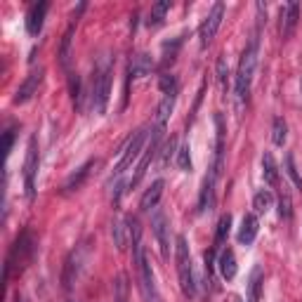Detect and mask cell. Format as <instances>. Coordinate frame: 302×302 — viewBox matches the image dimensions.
Wrapping results in <instances>:
<instances>
[{"label": "cell", "instance_id": "34", "mask_svg": "<svg viewBox=\"0 0 302 302\" xmlns=\"http://www.w3.org/2000/svg\"><path fill=\"white\" fill-rule=\"evenodd\" d=\"M227 76H229V69H227V59L220 57L217 59V83L222 87V92H227Z\"/></svg>", "mask_w": 302, "mask_h": 302}, {"label": "cell", "instance_id": "8", "mask_svg": "<svg viewBox=\"0 0 302 302\" xmlns=\"http://www.w3.org/2000/svg\"><path fill=\"white\" fill-rule=\"evenodd\" d=\"M31 250H33L31 234L22 232L19 236H17L15 246H12V250H10V255H8V262H5V281H8L10 274H12V267H19V264L31 260Z\"/></svg>", "mask_w": 302, "mask_h": 302}, {"label": "cell", "instance_id": "33", "mask_svg": "<svg viewBox=\"0 0 302 302\" xmlns=\"http://www.w3.org/2000/svg\"><path fill=\"white\" fill-rule=\"evenodd\" d=\"M158 87H161L163 97H168V94H177V78L170 76V73H165V76H161V80H158Z\"/></svg>", "mask_w": 302, "mask_h": 302}, {"label": "cell", "instance_id": "28", "mask_svg": "<svg viewBox=\"0 0 302 302\" xmlns=\"http://www.w3.org/2000/svg\"><path fill=\"white\" fill-rule=\"evenodd\" d=\"M271 206H274V194L267 191V189L257 191L255 198H253V208H255V213H267Z\"/></svg>", "mask_w": 302, "mask_h": 302}, {"label": "cell", "instance_id": "21", "mask_svg": "<svg viewBox=\"0 0 302 302\" xmlns=\"http://www.w3.org/2000/svg\"><path fill=\"white\" fill-rule=\"evenodd\" d=\"M262 286H264L262 267H253L250 279H248V290H246V300L248 302H260V297H262Z\"/></svg>", "mask_w": 302, "mask_h": 302}, {"label": "cell", "instance_id": "38", "mask_svg": "<svg viewBox=\"0 0 302 302\" xmlns=\"http://www.w3.org/2000/svg\"><path fill=\"white\" fill-rule=\"evenodd\" d=\"M203 260H206V276L210 279V274H213V267H215V250L210 248L203 253Z\"/></svg>", "mask_w": 302, "mask_h": 302}, {"label": "cell", "instance_id": "36", "mask_svg": "<svg viewBox=\"0 0 302 302\" xmlns=\"http://www.w3.org/2000/svg\"><path fill=\"white\" fill-rule=\"evenodd\" d=\"M191 149H189V144H184V147L177 151V165L179 170H191V154H189Z\"/></svg>", "mask_w": 302, "mask_h": 302}, {"label": "cell", "instance_id": "32", "mask_svg": "<svg viewBox=\"0 0 302 302\" xmlns=\"http://www.w3.org/2000/svg\"><path fill=\"white\" fill-rule=\"evenodd\" d=\"M279 215H281V220H290V217H293V201H290V194H288L286 186H283L281 198H279Z\"/></svg>", "mask_w": 302, "mask_h": 302}, {"label": "cell", "instance_id": "15", "mask_svg": "<svg viewBox=\"0 0 302 302\" xmlns=\"http://www.w3.org/2000/svg\"><path fill=\"white\" fill-rule=\"evenodd\" d=\"M47 8H50V3H36L31 10H29V15H26V31L31 33V36H38L40 29H43V22H45V15H47Z\"/></svg>", "mask_w": 302, "mask_h": 302}, {"label": "cell", "instance_id": "7", "mask_svg": "<svg viewBox=\"0 0 302 302\" xmlns=\"http://www.w3.org/2000/svg\"><path fill=\"white\" fill-rule=\"evenodd\" d=\"M38 140L31 137L29 147H26V158H24V191L26 198L33 201L36 196V175H38Z\"/></svg>", "mask_w": 302, "mask_h": 302}, {"label": "cell", "instance_id": "31", "mask_svg": "<svg viewBox=\"0 0 302 302\" xmlns=\"http://www.w3.org/2000/svg\"><path fill=\"white\" fill-rule=\"evenodd\" d=\"M229 227H232V215L227 213V215L220 217V222H217V232H215V246L220 243H225L227 236H229Z\"/></svg>", "mask_w": 302, "mask_h": 302}, {"label": "cell", "instance_id": "39", "mask_svg": "<svg viewBox=\"0 0 302 302\" xmlns=\"http://www.w3.org/2000/svg\"><path fill=\"white\" fill-rule=\"evenodd\" d=\"M12 144H15V130H5V156H10Z\"/></svg>", "mask_w": 302, "mask_h": 302}, {"label": "cell", "instance_id": "24", "mask_svg": "<svg viewBox=\"0 0 302 302\" xmlns=\"http://www.w3.org/2000/svg\"><path fill=\"white\" fill-rule=\"evenodd\" d=\"M175 99H177V94H168V97H163L161 104L156 107V125H158V128H165V123L170 121L172 109H175Z\"/></svg>", "mask_w": 302, "mask_h": 302}, {"label": "cell", "instance_id": "30", "mask_svg": "<svg viewBox=\"0 0 302 302\" xmlns=\"http://www.w3.org/2000/svg\"><path fill=\"white\" fill-rule=\"evenodd\" d=\"M170 12V0H161V3H156L151 5V15H149V26L151 24H161L165 19V15Z\"/></svg>", "mask_w": 302, "mask_h": 302}, {"label": "cell", "instance_id": "16", "mask_svg": "<svg viewBox=\"0 0 302 302\" xmlns=\"http://www.w3.org/2000/svg\"><path fill=\"white\" fill-rule=\"evenodd\" d=\"M97 165V161L94 158H90V161L85 163V165H80L73 175H71L66 182H64V194H73V191H78L80 186L85 184V179L90 177V172H92V168Z\"/></svg>", "mask_w": 302, "mask_h": 302}, {"label": "cell", "instance_id": "19", "mask_svg": "<svg viewBox=\"0 0 302 302\" xmlns=\"http://www.w3.org/2000/svg\"><path fill=\"white\" fill-rule=\"evenodd\" d=\"M257 232H260V220H257L255 213H248V215H243L241 220V229H239V241L243 246H250L253 241H255Z\"/></svg>", "mask_w": 302, "mask_h": 302}, {"label": "cell", "instance_id": "17", "mask_svg": "<svg viewBox=\"0 0 302 302\" xmlns=\"http://www.w3.org/2000/svg\"><path fill=\"white\" fill-rule=\"evenodd\" d=\"M215 184H217V177L208 170V175L203 179L201 196H198V210L201 213H208V210L215 208Z\"/></svg>", "mask_w": 302, "mask_h": 302}, {"label": "cell", "instance_id": "9", "mask_svg": "<svg viewBox=\"0 0 302 302\" xmlns=\"http://www.w3.org/2000/svg\"><path fill=\"white\" fill-rule=\"evenodd\" d=\"M151 229H154V236L158 241L161 257L170 260V222L161 208H154V213H151Z\"/></svg>", "mask_w": 302, "mask_h": 302}, {"label": "cell", "instance_id": "14", "mask_svg": "<svg viewBox=\"0 0 302 302\" xmlns=\"http://www.w3.org/2000/svg\"><path fill=\"white\" fill-rule=\"evenodd\" d=\"M111 236H114V246H116V250H121L123 253L125 248H128V241H130V217H123L118 215L116 220H114V225H111Z\"/></svg>", "mask_w": 302, "mask_h": 302}, {"label": "cell", "instance_id": "41", "mask_svg": "<svg viewBox=\"0 0 302 302\" xmlns=\"http://www.w3.org/2000/svg\"><path fill=\"white\" fill-rule=\"evenodd\" d=\"M234 302H241V297H234Z\"/></svg>", "mask_w": 302, "mask_h": 302}, {"label": "cell", "instance_id": "27", "mask_svg": "<svg viewBox=\"0 0 302 302\" xmlns=\"http://www.w3.org/2000/svg\"><path fill=\"white\" fill-rule=\"evenodd\" d=\"M286 140H288V125L281 116H276L274 118V125H271V142H274L276 147H283Z\"/></svg>", "mask_w": 302, "mask_h": 302}, {"label": "cell", "instance_id": "13", "mask_svg": "<svg viewBox=\"0 0 302 302\" xmlns=\"http://www.w3.org/2000/svg\"><path fill=\"white\" fill-rule=\"evenodd\" d=\"M43 73H45V69L31 71V73L26 76V80H24L22 85H19V90H17V94H15V102H17V104H24V102H29L33 94L38 92L40 83H43Z\"/></svg>", "mask_w": 302, "mask_h": 302}, {"label": "cell", "instance_id": "11", "mask_svg": "<svg viewBox=\"0 0 302 302\" xmlns=\"http://www.w3.org/2000/svg\"><path fill=\"white\" fill-rule=\"evenodd\" d=\"M137 271H140V288H142V295L147 302H163L158 290H156V283H154V271H151V264L147 262V257L142 255L137 260Z\"/></svg>", "mask_w": 302, "mask_h": 302}, {"label": "cell", "instance_id": "10", "mask_svg": "<svg viewBox=\"0 0 302 302\" xmlns=\"http://www.w3.org/2000/svg\"><path fill=\"white\" fill-rule=\"evenodd\" d=\"M222 17H225V3H215L213 8H210L208 17L203 19L201 24V47H208L210 40L215 38L217 29H220V24H222Z\"/></svg>", "mask_w": 302, "mask_h": 302}, {"label": "cell", "instance_id": "12", "mask_svg": "<svg viewBox=\"0 0 302 302\" xmlns=\"http://www.w3.org/2000/svg\"><path fill=\"white\" fill-rule=\"evenodd\" d=\"M300 22V3H288L281 8V36L283 40H288L297 29Z\"/></svg>", "mask_w": 302, "mask_h": 302}, {"label": "cell", "instance_id": "1", "mask_svg": "<svg viewBox=\"0 0 302 302\" xmlns=\"http://www.w3.org/2000/svg\"><path fill=\"white\" fill-rule=\"evenodd\" d=\"M257 54H260V38L257 33H253V38L239 59V69H236V80H234V94H236V107L239 111L243 109L246 99H248L250 85H253V76H255V66H257Z\"/></svg>", "mask_w": 302, "mask_h": 302}, {"label": "cell", "instance_id": "20", "mask_svg": "<svg viewBox=\"0 0 302 302\" xmlns=\"http://www.w3.org/2000/svg\"><path fill=\"white\" fill-rule=\"evenodd\" d=\"M217 269H220V276H222L225 281H232L234 276H236L239 267H236V255H234L232 248H227V250H222V253H220Z\"/></svg>", "mask_w": 302, "mask_h": 302}, {"label": "cell", "instance_id": "6", "mask_svg": "<svg viewBox=\"0 0 302 302\" xmlns=\"http://www.w3.org/2000/svg\"><path fill=\"white\" fill-rule=\"evenodd\" d=\"M163 130H165V128H158V125L151 130V137L147 140V147H144V151H142V156H140V163H137V168H135V175H132V179L128 182L130 189H135V186L144 179V175H147V170H149V163L154 161V156L158 154V144H161V140H163Z\"/></svg>", "mask_w": 302, "mask_h": 302}, {"label": "cell", "instance_id": "4", "mask_svg": "<svg viewBox=\"0 0 302 302\" xmlns=\"http://www.w3.org/2000/svg\"><path fill=\"white\" fill-rule=\"evenodd\" d=\"M147 135H149V128H140V130H135L130 135V140L125 142L123 151H121V158H118L116 168H114V177L116 179L142 156V151H144V147H147Z\"/></svg>", "mask_w": 302, "mask_h": 302}, {"label": "cell", "instance_id": "29", "mask_svg": "<svg viewBox=\"0 0 302 302\" xmlns=\"http://www.w3.org/2000/svg\"><path fill=\"white\" fill-rule=\"evenodd\" d=\"M286 175L290 177V182L295 184V189L297 191H302V175H300V170H297V165H295V156L293 154H286Z\"/></svg>", "mask_w": 302, "mask_h": 302}, {"label": "cell", "instance_id": "5", "mask_svg": "<svg viewBox=\"0 0 302 302\" xmlns=\"http://www.w3.org/2000/svg\"><path fill=\"white\" fill-rule=\"evenodd\" d=\"M87 257H90V241H83V243L76 246V248L71 250V255L66 257V262H64V274H62V283L66 290L73 288L76 279L80 276V271L85 267Z\"/></svg>", "mask_w": 302, "mask_h": 302}, {"label": "cell", "instance_id": "40", "mask_svg": "<svg viewBox=\"0 0 302 302\" xmlns=\"http://www.w3.org/2000/svg\"><path fill=\"white\" fill-rule=\"evenodd\" d=\"M15 302H22V297H19V295H17V297H15Z\"/></svg>", "mask_w": 302, "mask_h": 302}, {"label": "cell", "instance_id": "25", "mask_svg": "<svg viewBox=\"0 0 302 302\" xmlns=\"http://www.w3.org/2000/svg\"><path fill=\"white\" fill-rule=\"evenodd\" d=\"M262 177L269 186L279 184V165H276V161H274V156L269 151H264L262 156Z\"/></svg>", "mask_w": 302, "mask_h": 302}, {"label": "cell", "instance_id": "2", "mask_svg": "<svg viewBox=\"0 0 302 302\" xmlns=\"http://www.w3.org/2000/svg\"><path fill=\"white\" fill-rule=\"evenodd\" d=\"M111 76H114V54L107 52L97 59L94 73H92V111L99 114V116L109 107V97H111Z\"/></svg>", "mask_w": 302, "mask_h": 302}, {"label": "cell", "instance_id": "42", "mask_svg": "<svg viewBox=\"0 0 302 302\" xmlns=\"http://www.w3.org/2000/svg\"><path fill=\"white\" fill-rule=\"evenodd\" d=\"M300 92H302V80H300Z\"/></svg>", "mask_w": 302, "mask_h": 302}, {"label": "cell", "instance_id": "35", "mask_svg": "<svg viewBox=\"0 0 302 302\" xmlns=\"http://www.w3.org/2000/svg\"><path fill=\"white\" fill-rule=\"evenodd\" d=\"M69 90L73 97V104L80 107V78H78V73H69Z\"/></svg>", "mask_w": 302, "mask_h": 302}, {"label": "cell", "instance_id": "3", "mask_svg": "<svg viewBox=\"0 0 302 302\" xmlns=\"http://www.w3.org/2000/svg\"><path fill=\"white\" fill-rule=\"evenodd\" d=\"M175 262H177V276H179V288L186 297L196 295V281H194V267H191V253H189V243L186 236L179 234L175 239Z\"/></svg>", "mask_w": 302, "mask_h": 302}, {"label": "cell", "instance_id": "22", "mask_svg": "<svg viewBox=\"0 0 302 302\" xmlns=\"http://www.w3.org/2000/svg\"><path fill=\"white\" fill-rule=\"evenodd\" d=\"M163 186H165V182H163V179H156L154 184L144 191V196H142V201H140L142 213H149L151 208L158 206V201H161V196H163Z\"/></svg>", "mask_w": 302, "mask_h": 302}, {"label": "cell", "instance_id": "37", "mask_svg": "<svg viewBox=\"0 0 302 302\" xmlns=\"http://www.w3.org/2000/svg\"><path fill=\"white\" fill-rule=\"evenodd\" d=\"M175 147H177V140L175 137H170V142L163 147V165H168L172 158V154H175Z\"/></svg>", "mask_w": 302, "mask_h": 302}, {"label": "cell", "instance_id": "23", "mask_svg": "<svg viewBox=\"0 0 302 302\" xmlns=\"http://www.w3.org/2000/svg\"><path fill=\"white\" fill-rule=\"evenodd\" d=\"M83 8H85V5H80V8H78V12H80ZM78 12L73 15V22L69 24V29H66V33H64V38H62V50H59V62H62L64 69H69V64H71V40H73V29H76Z\"/></svg>", "mask_w": 302, "mask_h": 302}, {"label": "cell", "instance_id": "18", "mask_svg": "<svg viewBox=\"0 0 302 302\" xmlns=\"http://www.w3.org/2000/svg\"><path fill=\"white\" fill-rule=\"evenodd\" d=\"M154 69V59H151V54L147 52H140L135 54L130 59V78L132 80H140V78H147Z\"/></svg>", "mask_w": 302, "mask_h": 302}, {"label": "cell", "instance_id": "26", "mask_svg": "<svg viewBox=\"0 0 302 302\" xmlns=\"http://www.w3.org/2000/svg\"><path fill=\"white\" fill-rule=\"evenodd\" d=\"M114 300L116 302H130V283H128V274H118L116 283H114Z\"/></svg>", "mask_w": 302, "mask_h": 302}]
</instances>
